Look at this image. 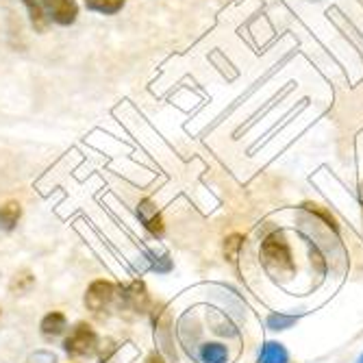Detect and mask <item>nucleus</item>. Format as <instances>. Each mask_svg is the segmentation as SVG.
Here are the masks:
<instances>
[{
	"mask_svg": "<svg viewBox=\"0 0 363 363\" xmlns=\"http://www.w3.org/2000/svg\"><path fill=\"white\" fill-rule=\"evenodd\" d=\"M261 259L266 263V268L272 274L285 277L294 272V255H291V246L287 242V238L281 233V230H274L270 233L261 244Z\"/></svg>",
	"mask_w": 363,
	"mask_h": 363,
	"instance_id": "obj_1",
	"label": "nucleus"
},
{
	"mask_svg": "<svg viewBox=\"0 0 363 363\" xmlns=\"http://www.w3.org/2000/svg\"><path fill=\"white\" fill-rule=\"evenodd\" d=\"M63 350L68 352L72 359L91 357L98 350V335H96V331L87 322H79L70 331V335L65 337Z\"/></svg>",
	"mask_w": 363,
	"mask_h": 363,
	"instance_id": "obj_2",
	"label": "nucleus"
},
{
	"mask_svg": "<svg viewBox=\"0 0 363 363\" xmlns=\"http://www.w3.org/2000/svg\"><path fill=\"white\" fill-rule=\"evenodd\" d=\"M40 5L48 22L59 26H72L79 18L77 0H40Z\"/></svg>",
	"mask_w": 363,
	"mask_h": 363,
	"instance_id": "obj_3",
	"label": "nucleus"
},
{
	"mask_svg": "<svg viewBox=\"0 0 363 363\" xmlns=\"http://www.w3.org/2000/svg\"><path fill=\"white\" fill-rule=\"evenodd\" d=\"M113 298H116V285L111 281L98 279L85 291V307L94 313H101L113 303Z\"/></svg>",
	"mask_w": 363,
	"mask_h": 363,
	"instance_id": "obj_4",
	"label": "nucleus"
},
{
	"mask_svg": "<svg viewBox=\"0 0 363 363\" xmlns=\"http://www.w3.org/2000/svg\"><path fill=\"white\" fill-rule=\"evenodd\" d=\"M138 218H140V222L150 230L155 238H163V220H161V213L157 211V207L150 201H142L138 205Z\"/></svg>",
	"mask_w": 363,
	"mask_h": 363,
	"instance_id": "obj_5",
	"label": "nucleus"
},
{
	"mask_svg": "<svg viewBox=\"0 0 363 363\" xmlns=\"http://www.w3.org/2000/svg\"><path fill=\"white\" fill-rule=\"evenodd\" d=\"M40 328H42V335L46 340H55V337L65 333V328H68V320H65V315L61 311H50V313H46L42 318Z\"/></svg>",
	"mask_w": 363,
	"mask_h": 363,
	"instance_id": "obj_6",
	"label": "nucleus"
},
{
	"mask_svg": "<svg viewBox=\"0 0 363 363\" xmlns=\"http://www.w3.org/2000/svg\"><path fill=\"white\" fill-rule=\"evenodd\" d=\"M124 301L130 309L135 311H144L146 305H148V294H146V285L142 281H135L130 283L126 289H124Z\"/></svg>",
	"mask_w": 363,
	"mask_h": 363,
	"instance_id": "obj_7",
	"label": "nucleus"
},
{
	"mask_svg": "<svg viewBox=\"0 0 363 363\" xmlns=\"http://www.w3.org/2000/svg\"><path fill=\"white\" fill-rule=\"evenodd\" d=\"M259 363H289V352L281 342H266L261 346Z\"/></svg>",
	"mask_w": 363,
	"mask_h": 363,
	"instance_id": "obj_8",
	"label": "nucleus"
},
{
	"mask_svg": "<svg viewBox=\"0 0 363 363\" xmlns=\"http://www.w3.org/2000/svg\"><path fill=\"white\" fill-rule=\"evenodd\" d=\"M201 363H228V350L218 342H207L198 348Z\"/></svg>",
	"mask_w": 363,
	"mask_h": 363,
	"instance_id": "obj_9",
	"label": "nucleus"
},
{
	"mask_svg": "<svg viewBox=\"0 0 363 363\" xmlns=\"http://www.w3.org/2000/svg\"><path fill=\"white\" fill-rule=\"evenodd\" d=\"M22 218V205L18 201H9L0 207V228L3 230H13Z\"/></svg>",
	"mask_w": 363,
	"mask_h": 363,
	"instance_id": "obj_10",
	"label": "nucleus"
},
{
	"mask_svg": "<svg viewBox=\"0 0 363 363\" xmlns=\"http://www.w3.org/2000/svg\"><path fill=\"white\" fill-rule=\"evenodd\" d=\"M85 7L98 16H116L124 9L126 0H83Z\"/></svg>",
	"mask_w": 363,
	"mask_h": 363,
	"instance_id": "obj_11",
	"label": "nucleus"
},
{
	"mask_svg": "<svg viewBox=\"0 0 363 363\" xmlns=\"http://www.w3.org/2000/svg\"><path fill=\"white\" fill-rule=\"evenodd\" d=\"M22 5L26 7V13H28V20L33 24V28L40 30V33H46V28H48L50 22H48V18L42 11L40 0H22Z\"/></svg>",
	"mask_w": 363,
	"mask_h": 363,
	"instance_id": "obj_12",
	"label": "nucleus"
},
{
	"mask_svg": "<svg viewBox=\"0 0 363 363\" xmlns=\"http://www.w3.org/2000/svg\"><path fill=\"white\" fill-rule=\"evenodd\" d=\"M35 285V277H33L30 272H20V274H16L13 279H11V283H9V289H11V294H26V291H30V287Z\"/></svg>",
	"mask_w": 363,
	"mask_h": 363,
	"instance_id": "obj_13",
	"label": "nucleus"
},
{
	"mask_svg": "<svg viewBox=\"0 0 363 363\" xmlns=\"http://www.w3.org/2000/svg\"><path fill=\"white\" fill-rule=\"evenodd\" d=\"M296 322H298V315H285V313H270L268 315V326L272 331H287Z\"/></svg>",
	"mask_w": 363,
	"mask_h": 363,
	"instance_id": "obj_14",
	"label": "nucleus"
},
{
	"mask_svg": "<svg viewBox=\"0 0 363 363\" xmlns=\"http://www.w3.org/2000/svg\"><path fill=\"white\" fill-rule=\"evenodd\" d=\"M26 363H57V357L48 350H38V352H33L28 357Z\"/></svg>",
	"mask_w": 363,
	"mask_h": 363,
	"instance_id": "obj_15",
	"label": "nucleus"
},
{
	"mask_svg": "<svg viewBox=\"0 0 363 363\" xmlns=\"http://www.w3.org/2000/svg\"><path fill=\"white\" fill-rule=\"evenodd\" d=\"M146 363H166V361H163V359H161L159 354H152V357H150V359H148Z\"/></svg>",
	"mask_w": 363,
	"mask_h": 363,
	"instance_id": "obj_16",
	"label": "nucleus"
},
{
	"mask_svg": "<svg viewBox=\"0 0 363 363\" xmlns=\"http://www.w3.org/2000/svg\"><path fill=\"white\" fill-rule=\"evenodd\" d=\"M354 363H363V352H361V354H359V359H357V361H354Z\"/></svg>",
	"mask_w": 363,
	"mask_h": 363,
	"instance_id": "obj_17",
	"label": "nucleus"
}]
</instances>
